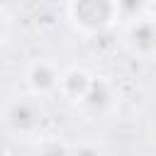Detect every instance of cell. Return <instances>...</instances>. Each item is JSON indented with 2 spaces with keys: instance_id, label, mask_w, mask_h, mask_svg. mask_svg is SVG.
Wrapping results in <instances>:
<instances>
[{
  "instance_id": "6da1fadb",
  "label": "cell",
  "mask_w": 156,
  "mask_h": 156,
  "mask_svg": "<svg viewBox=\"0 0 156 156\" xmlns=\"http://www.w3.org/2000/svg\"><path fill=\"white\" fill-rule=\"evenodd\" d=\"M119 15L117 0H71V17L85 32H100Z\"/></svg>"
},
{
  "instance_id": "7a4b0ae2",
  "label": "cell",
  "mask_w": 156,
  "mask_h": 156,
  "mask_svg": "<svg viewBox=\"0 0 156 156\" xmlns=\"http://www.w3.org/2000/svg\"><path fill=\"white\" fill-rule=\"evenodd\" d=\"M5 119L15 132H32L41 122V107L32 100H17L10 105Z\"/></svg>"
},
{
  "instance_id": "3957f363",
  "label": "cell",
  "mask_w": 156,
  "mask_h": 156,
  "mask_svg": "<svg viewBox=\"0 0 156 156\" xmlns=\"http://www.w3.org/2000/svg\"><path fill=\"white\" fill-rule=\"evenodd\" d=\"M129 39L141 54L156 51V20H149V17L134 20L129 27Z\"/></svg>"
},
{
  "instance_id": "277c9868",
  "label": "cell",
  "mask_w": 156,
  "mask_h": 156,
  "mask_svg": "<svg viewBox=\"0 0 156 156\" xmlns=\"http://www.w3.org/2000/svg\"><path fill=\"white\" fill-rule=\"evenodd\" d=\"M58 80H61V76L44 61L34 63L29 68V85L34 88V93H49V90L58 88Z\"/></svg>"
},
{
  "instance_id": "5b68a950",
  "label": "cell",
  "mask_w": 156,
  "mask_h": 156,
  "mask_svg": "<svg viewBox=\"0 0 156 156\" xmlns=\"http://www.w3.org/2000/svg\"><path fill=\"white\" fill-rule=\"evenodd\" d=\"M149 5L154 7V17H156V0H149Z\"/></svg>"
}]
</instances>
